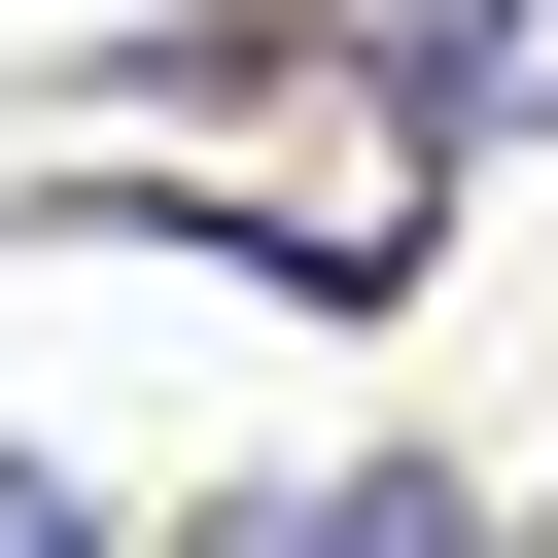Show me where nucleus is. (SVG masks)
I'll return each instance as SVG.
<instances>
[{
    "instance_id": "obj_2",
    "label": "nucleus",
    "mask_w": 558,
    "mask_h": 558,
    "mask_svg": "<svg viewBox=\"0 0 558 558\" xmlns=\"http://www.w3.org/2000/svg\"><path fill=\"white\" fill-rule=\"evenodd\" d=\"M209 558H488V523H453V488H418V453H349V488H244V523H209Z\"/></svg>"
},
{
    "instance_id": "obj_1",
    "label": "nucleus",
    "mask_w": 558,
    "mask_h": 558,
    "mask_svg": "<svg viewBox=\"0 0 558 558\" xmlns=\"http://www.w3.org/2000/svg\"><path fill=\"white\" fill-rule=\"evenodd\" d=\"M384 70H418V140H558V0H418Z\"/></svg>"
},
{
    "instance_id": "obj_3",
    "label": "nucleus",
    "mask_w": 558,
    "mask_h": 558,
    "mask_svg": "<svg viewBox=\"0 0 558 558\" xmlns=\"http://www.w3.org/2000/svg\"><path fill=\"white\" fill-rule=\"evenodd\" d=\"M0 558H105V488H35V453H0Z\"/></svg>"
}]
</instances>
